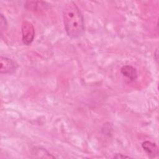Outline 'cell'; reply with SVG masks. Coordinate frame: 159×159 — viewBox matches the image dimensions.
Wrapping results in <instances>:
<instances>
[{"label": "cell", "instance_id": "6", "mask_svg": "<svg viewBox=\"0 0 159 159\" xmlns=\"http://www.w3.org/2000/svg\"><path fill=\"white\" fill-rule=\"evenodd\" d=\"M32 154L35 158H55L48 152L45 148L42 147H35L32 152Z\"/></svg>", "mask_w": 159, "mask_h": 159}, {"label": "cell", "instance_id": "2", "mask_svg": "<svg viewBox=\"0 0 159 159\" xmlns=\"http://www.w3.org/2000/svg\"><path fill=\"white\" fill-rule=\"evenodd\" d=\"M22 40L24 44L29 45L32 43L35 37V29L31 22L25 20L21 26Z\"/></svg>", "mask_w": 159, "mask_h": 159}, {"label": "cell", "instance_id": "7", "mask_svg": "<svg viewBox=\"0 0 159 159\" xmlns=\"http://www.w3.org/2000/svg\"><path fill=\"white\" fill-rule=\"evenodd\" d=\"M7 26V21L6 20V18L3 16L2 14H1V32L2 30H6Z\"/></svg>", "mask_w": 159, "mask_h": 159}, {"label": "cell", "instance_id": "4", "mask_svg": "<svg viewBox=\"0 0 159 159\" xmlns=\"http://www.w3.org/2000/svg\"><path fill=\"white\" fill-rule=\"evenodd\" d=\"M142 147L149 157L155 158L158 155V148L157 145L150 141H144L142 143Z\"/></svg>", "mask_w": 159, "mask_h": 159}, {"label": "cell", "instance_id": "8", "mask_svg": "<svg viewBox=\"0 0 159 159\" xmlns=\"http://www.w3.org/2000/svg\"><path fill=\"white\" fill-rule=\"evenodd\" d=\"M114 158H129V157L128 156H125V155H123L122 154H116V155L114 156Z\"/></svg>", "mask_w": 159, "mask_h": 159}, {"label": "cell", "instance_id": "1", "mask_svg": "<svg viewBox=\"0 0 159 159\" xmlns=\"http://www.w3.org/2000/svg\"><path fill=\"white\" fill-rule=\"evenodd\" d=\"M63 23L67 35L71 39L80 37L84 32L83 15L73 1L68 2L63 9Z\"/></svg>", "mask_w": 159, "mask_h": 159}, {"label": "cell", "instance_id": "3", "mask_svg": "<svg viewBox=\"0 0 159 159\" xmlns=\"http://www.w3.org/2000/svg\"><path fill=\"white\" fill-rule=\"evenodd\" d=\"M18 68V64L12 59L1 56L0 73L1 74H12Z\"/></svg>", "mask_w": 159, "mask_h": 159}, {"label": "cell", "instance_id": "5", "mask_svg": "<svg viewBox=\"0 0 159 159\" xmlns=\"http://www.w3.org/2000/svg\"><path fill=\"white\" fill-rule=\"evenodd\" d=\"M121 73L130 81H132L136 80L137 78V73L136 69L130 65H124L121 68Z\"/></svg>", "mask_w": 159, "mask_h": 159}]
</instances>
